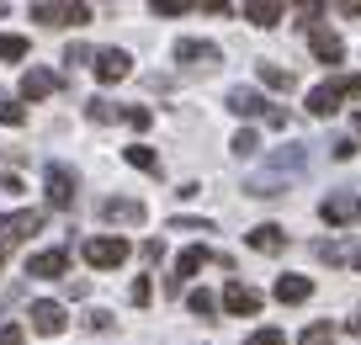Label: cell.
I'll list each match as a JSON object with an SVG mask.
<instances>
[{
	"instance_id": "obj_1",
	"label": "cell",
	"mask_w": 361,
	"mask_h": 345,
	"mask_svg": "<svg viewBox=\"0 0 361 345\" xmlns=\"http://www.w3.org/2000/svg\"><path fill=\"white\" fill-rule=\"evenodd\" d=\"M85 260L96 271H117L128 260V239H117V234H102V239H85Z\"/></svg>"
},
{
	"instance_id": "obj_2",
	"label": "cell",
	"mask_w": 361,
	"mask_h": 345,
	"mask_svg": "<svg viewBox=\"0 0 361 345\" xmlns=\"http://www.w3.org/2000/svg\"><path fill=\"white\" fill-rule=\"evenodd\" d=\"M32 22H43V27H80V22H90V6H32Z\"/></svg>"
},
{
	"instance_id": "obj_3",
	"label": "cell",
	"mask_w": 361,
	"mask_h": 345,
	"mask_svg": "<svg viewBox=\"0 0 361 345\" xmlns=\"http://www.w3.org/2000/svg\"><path fill=\"white\" fill-rule=\"evenodd\" d=\"M128 69H133V59H128L123 48H102V54H96V80H102V85L128 80Z\"/></svg>"
},
{
	"instance_id": "obj_4",
	"label": "cell",
	"mask_w": 361,
	"mask_h": 345,
	"mask_svg": "<svg viewBox=\"0 0 361 345\" xmlns=\"http://www.w3.org/2000/svg\"><path fill=\"white\" fill-rule=\"evenodd\" d=\"M224 308L239 313V319H250V313H260V292L245 287V282H228V287H224Z\"/></svg>"
},
{
	"instance_id": "obj_5",
	"label": "cell",
	"mask_w": 361,
	"mask_h": 345,
	"mask_svg": "<svg viewBox=\"0 0 361 345\" xmlns=\"http://www.w3.org/2000/svg\"><path fill=\"white\" fill-rule=\"evenodd\" d=\"M64 271H69V255H64V250H37V255L27 260V277H43V282L64 277Z\"/></svg>"
},
{
	"instance_id": "obj_6",
	"label": "cell",
	"mask_w": 361,
	"mask_h": 345,
	"mask_svg": "<svg viewBox=\"0 0 361 345\" xmlns=\"http://www.w3.org/2000/svg\"><path fill=\"white\" fill-rule=\"evenodd\" d=\"M176 59H180V64H202V69H213L224 54H218V43H197V37H180V43H176Z\"/></svg>"
},
{
	"instance_id": "obj_7",
	"label": "cell",
	"mask_w": 361,
	"mask_h": 345,
	"mask_svg": "<svg viewBox=\"0 0 361 345\" xmlns=\"http://www.w3.org/2000/svg\"><path fill=\"white\" fill-rule=\"evenodd\" d=\"M356 212H361V202L350 197V191H335V197H324V207H319V218H324V223H335V229H340V223H350V218H356Z\"/></svg>"
},
{
	"instance_id": "obj_8",
	"label": "cell",
	"mask_w": 361,
	"mask_h": 345,
	"mask_svg": "<svg viewBox=\"0 0 361 345\" xmlns=\"http://www.w3.org/2000/svg\"><path fill=\"white\" fill-rule=\"evenodd\" d=\"M102 218H106V223H144V202H133V197H106V202H102Z\"/></svg>"
},
{
	"instance_id": "obj_9",
	"label": "cell",
	"mask_w": 361,
	"mask_h": 345,
	"mask_svg": "<svg viewBox=\"0 0 361 345\" xmlns=\"http://www.w3.org/2000/svg\"><path fill=\"white\" fill-rule=\"evenodd\" d=\"M48 202H54V207H69V202H75V176H69L64 165H48Z\"/></svg>"
},
{
	"instance_id": "obj_10",
	"label": "cell",
	"mask_w": 361,
	"mask_h": 345,
	"mask_svg": "<svg viewBox=\"0 0 361 345\" xmlns=\"http://www.w3.org/2000/svg\"><path fill=\"white\" fill-rule=\"evenodd\" d=\"M207 260H213V255H207L202 245H192V250H180V260H176V277H170V292H180V282H186V277H197V271H202Z\"/></svg>"
},
{
	"instance_id": "obj_11",
	"label": "cell",
	"mask_w": 361,
	"mask_h": 345,
	"mask_svg": "<svg viewBox=\"0 0 361 345\" xmlns=\"http://www.w3.org/2000/svg\"><path fill=\"white\" fill-rule=\"evenodd\" d=\"M6 245H16V239H27V234H37L43 229V212H6Z\"/></svg>"
},
{
	"instance_id": "obj_12",
	"label": "cell",
	"mask_w": 361,
	"mask_h": 345,
	"mask_svg": "<svg viewBox=\"0 0 361 345\" xmlns=\"http://www.w3.org/2000/svg\"><path fill=\"white\" fill-rule=\"evenodd\" d=\"M64 308H59V303H32V329L37 334H64Z\"/></svg>"
},
{
	"instance_id": "obj_13",
	"label": "cell",
	"mask_w": 361,
	"mask_h": 345,
	"mask_svg": "<svg viewBox=\"0 0 361 345\" xmlns=\"http://www.w3.org/2000/svg\"><path fill=\"white\" fill-rule=\"evenodd\" d=\"M308 111H314V117H329V111H340V80H329V85H314V90H308Z\"/></svg>"
},
{
	"instance_id": "obj_14",
	"label": "cell",
	"mask_w": 361,
	"mask_h": 345,
	"mask_svg": "<svg viewBox=\"0 0 361 345\" xmlns=\"http://www.w3.org/2000/svg\"><path fill=\"white\" fill-rule=\"evenodd\" d=\"M54 90H59V80L48 75V69H27L22 75V96L27 101H43V96H54Z\"/></svg>"
},
{
	"instance_id": "obj_15",
	"label": "cell",
	"mask_w": 361,
	"mask_h": 345,
	"mask_svg": "<svg viewBox=\"0 0 361 345\" xmlns=\"http://www.w3.org/2000/svg\"><path fill=\"white\" fill-rule=\"evenodd\" d=\"M282 245H287V234L276 229V223H260V229H250V250H260V255H276Z\"/></svg>"
},
{
	"instance_id": "obj_16",
	"label": "cell",
	"mask_w": 361,
	"mask_h": 345,
	"mask_svg": "<svg viewBox=\"0 0 361 345\" xmlns=\"http://www.w3.org/2000/svg\"><path fill=\"white\" fill-rule=\"evenodd\" d=\"M308 298H314L308 277H276V303H308Z\"/></svg>"
},
{
	"instance_id": "obj_17",
	"label": "cell",
	"mask_w": 361,
	"mask_h": 345,
	"mask_svg": "<svg viewBox=\"0 0 361 345\" xmlns=\"http://www.w3.org/2000/svg\"><path fill=\"white\" fill-rule=\"evenodd\" d=\"M228 111H239V117H260V111H266V96H260V90H228Z\"/></svg>"
},
{
	"instance_id": "obj_18",
	"label": "cell",
	"mask_w": 361,
	"mask_h": 345,
	"mask_svg": "<svg viewBox=\"0 0 361 345\" xmlns=\"http://www.w3.org/2000/svg\"><path fill=\"white\" fill-rule=\"evenodd\" d=\"M314 59L319 64H340V59H345V43H340L335 32H314Z\"/></svg>"
},
{
	"instance_id": "obj_19",
	"label": "cell",
	"mask_w": 361,
	"mask_h": 345,
	"mask_svg": "<svg viewBox=\"0 0 361 345\" xmlns=\"http://www.w3.org/2000/svg\"><path fill=\"white\" fill-rule=\"evenodd\" d=\"M245 22H255V27H276V22H282V6H271V0H255V6H245Z\"/></svg>"
},
{
	"instance_id": "obj_20",
	"label": "cell",
	"mask_w": 361,
	"mask_h": 345,
	"mask_svg": "<svg viewBox=\"0 0 361 345\" xmlns=\"http://www.w3.org/2000/svg\"><path fill=\"white\" fill-rule=\"evenodd\" d=\"M255 75H260V85H271V90H293V69H282V64H255Z\"/></svg>"
},
{
	"instance_id": "obj_21",
	"label": "cell",
	"mask_w": 361,
	"mask_h": 345,
	"mask_svg": "<svg viewBox=\"0 0 361 345\" xmlns=\"http://www.w3.org/2000/svg\"><path fill=\"white\" fill-rule=\"evenodd\" d=\"M123 159H128V165H133V170H149V176H154V170H159V155H154V149H144V144L123 149Z\"/></svg>"
},
{
	"instance_id": "obj_22",
	"label": "cell",
	"mask_w": 361,
	"mask_h": 345,
	"mask_svg": "<svg viewBox=\"0 0 361 345\" xmlns=\"http://www.w3.org/2000/svg\"><path fill=\"white\" fill-rule=\"evenodd\" d=\"M0 59H27V37H16V32H0Z\"/></svg>"
},
{
	"instance_id": "obj_23",
	"label": "cell",
	"mask_w": 361,
	"mask_h": 345,
	"mask_svg": "<svg viewBox=\"0 0 361 345\" xmlns=\"http://www.w3.org/2000/svg\"><path fill=\"white\" fill-rule=\"evenodd\" d=\"M186 303H192V313H197V319H213V313H218V298H213V292H192Z\"/></svg>"
},
{
	"instance_id": "obj_24",
	"label": "cell",
	"mask_w": 361,
	"mask_h": 345,
	"mask_svg": "<svg viewBox=\"0 0 361 345\" xmlns=\"http://www.w3.org/2000/svg\"><path fill=\"white\" fill-rule=\"evenodd\" d=\"M329 340H335V329H329V324H308L298 345H329Z\"/></svg>"
},
{
	"instance_id": "obj_25",
	"label": "cell",
	"mask_w": 361,
	"mask_h": 345,
	"mask_svg": "<svg viewBox=\"0 0 361 345\" xmlns=\"http://www.w3.org/2000/svg\"><path fill=\"white\" fill-rule=\"evenodd\" d=\"M85 111H90V123H112V117H123V111H117L112 101H90Z\"/></svg>"
},
{
	"instance_id": "obj_26",
	"label": "cell",
	"mask_w": 361,
	"mask_h": 345,
	"mask_svg": "<svg viewBox=\"0 0 361 345\" xmlns=\"http://www.w3.org/2000/svg\"><path fill=\"white\" fill-rule=\"evenodd\" d=\"M0 123H6V128H22V123H27V111L16 107V101H0Z\"/></svg>"
},
{
	"instance_id": "obj_27",
	"label": "cell",
	"mask_w": 361,
	"mask_h": 345,
	"mask_svg": "<svg viewBox=\"0 0 361 345\" xmlns=\"http://www.w3.org/2000/svg\"><path fill=\"white\" fill-rule=\"evenodd\" d=\"M255 149H260V138L250 133V128H245V133H234V155H245V159H250Z\"/></svg>"
},
{
	"instance_id": "obj_28",
	"label": "cell",
	"mask_w": 361,
	"mask_h": 345,
	"mask_svg": "<svg viewBox=\"0 0 361 345\" xmlns=\"http://www.w3.org/2000/svg\"><path fill=\"white\" fill-rule=\"evenodd\" d=\"M192 11V0H154V16H180Z\"/></svg>"
},
{
	"instance_id": "obj_29",
	"label": "cell",
	"mask_w": 361,
	"mask_h": 345,
	"mask_svg": "<svg viewBox=\"0 0 361 345\" xmlns=\"http://www.w3.org/2000/svg\"><path fill=\"white\" fill-rule=\"evenodd\" d=\"M123 123H128V128H138V133H144V128L154 123V117H149L144 107H128V111H123Z\"/></svg>"
},
{
	"instance_id": "obj_30",
	"label": "cell",
	"mask_w": 361,
	"mask_h": 345,
	"mask_svg": "<svg viewBox=\"0 0 361 345\" xmlns=\"http://www.w3.org/2000/svg\"><path fill=\"white\" fill-rule=\"evenodd\" d=\"M128 298H133V303H138V308H144V303H149V298H154V287H149V277H138V282H133V287H128Z\"/></svg>"
},
{
	"instance_id": "obj_31",
	"label": "cell",
	"mask_w": 361,
	"mask_h": 345,
	"mask_svg": "<svg viewBox=\"0 0 361 345\" xmlns=\"http://www.w3.org/2000/svg\"><path fill=\"white\" fill-rule=\"evenodd\" d=\"M250 345H287V334L282 329H255V334H250Z\"/></svg>"
},
{
	"instance_id": "obj_32",
	"label": "cell",
	"mask_w": 361,
	"mask_h": 345,
	"mask_svg": "<svg viewBox=\"0 0 361 345\" xmlns=\"http://www.w3.org/2000/svg\"><path fill=\"white\" fill-rule=\"evenodd\" d=\"M85 329H112V313H106V308H90L85 313Z\"/></svg>"
},
{
	"instance_id": "obj_33",
	"label": "cell",
	"mask_w": 361,
	"mask_h": 345,
	"mask_svg": "<svg viewBox=\"0 0 361 345\" xmlns=\"http://www.w3.org/2000/svg\"><path fill=\"white\" fill-rule=\"evenodd\" d=\"M22 340H27L22 324H0V345H22Z\"/></svg>"
},
{
	"instance_id": "obj_34",
	"label": "cell",
	"mask_w": 361,
	"mask_h": 345,
	"mask_svg": "<svg viewBox=\"0 0 361 345\" xmlns=\"http://www.w3.org/2000/svg\"><path fill=\"white\" fill-rule=\"evenodd\" d=\"M85 59H90V48H85V43H69V54H64V64H85Z\"/></svg>"
},
{
	"instance_id": "obj_35",
	"label": "cell",
	"mask_w": 361,
	"mask_h": 345,
	"mask_svg": "<svg viewBox=\"0 0 361 345\" xmlns=\"http://www.w3.org/2000/svg\"><path fill=\"white\" fill-rule=\"evenodd\" d=\"M340 96H356V101H361V75H345V80H340Z\"/></svg>"
},
{
	"instance_id": "obj_36",
	"label": "cell",
	"mask_w": 361,
	"mask_h": 345,
	"mask_svg": "<svg viewBox=\"0 0 361 345\" xmlns=\"http://www.w3.org/2000/svg\"><path fill=\"white\" fill-rule=\"evenodd\" d=\"M340 16H361V0H345V6H340Z\"/></svg>"
},
{
	"instance_id": "obj_37",
	"label": "cell",
	"mask_w": 361,
	"mask_h": 345,
	"mask_svg": "<svg viewBox=\"0 0 361 345\" xmlns=\"http://www.w3.org/2000/svg\"><path fill=\"white\" fill-rule=\"evenodd\" d=\"M345 329H350V334H356V340H361V313H356V319H350V324H345Z\"/></svg>"
},
{
	"instance_id": "obj_38",
	"label": "cell",
	"mask_w": 361,
	"mask_h": 345,
	"mask_svg": "<svg viewBox=\"0 0 361 345\" xmlns=\"http://www.w3.org/2000/svg\"><path fill=\"white\" fill-rule=\"evenodd\" d=\"M356 133H361V111H356Z\"/></svg>"
},
{
	"instance_id": "obj_39",
	"label": "cell",
	"mask_w": 361,
	"mask_h": 345,
	"mask_svg": "<svg viewBox=\"0 0 361 345\" xmlns=\"http://www.w3.org/2000/svg\"><path fill=\"white\" fill-rule=\"evenodd\" d=\"M356 271H361V255H356Z\"/></svg>"
},
{
	"instance_id": "obj_40",
	"label": "cell",
	"mask_w": 361,
	"mask_h": 345,
	"mask_svg": "<svg viewBox=\"0 0 361 345\" xmlns=\"http://www.w3.org/2000/svg\"><path fill=\"white\" fill-rule=\"evenodd\" d=\"M0 16H6V6H0Z\"/></svg>"
}]
</instances>
